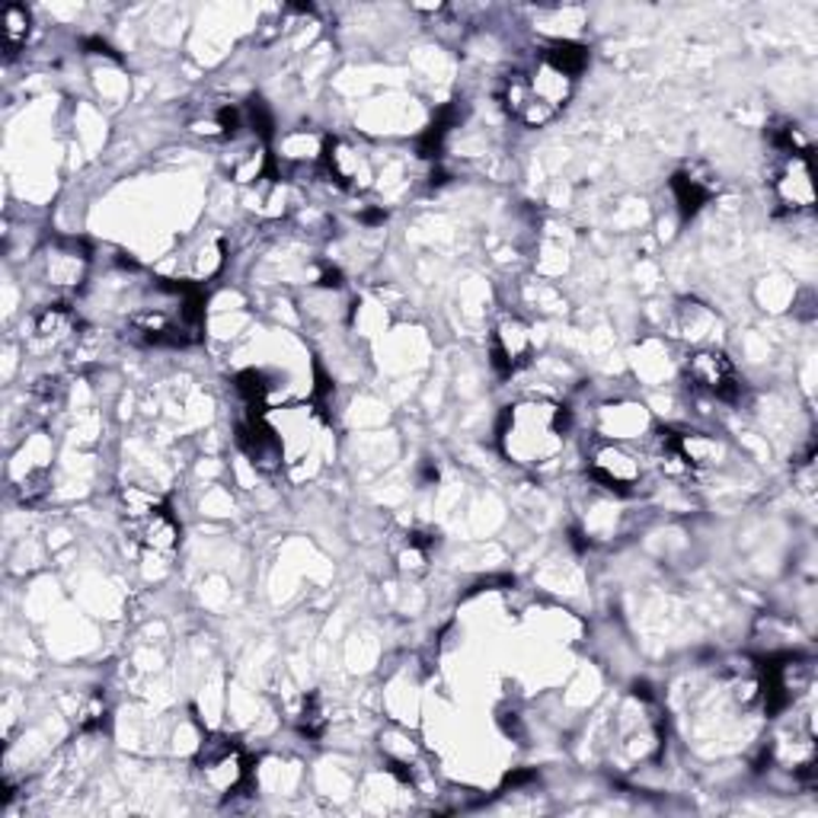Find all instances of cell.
<instances>
[{"label": "cell", "instance_id": "cell-15", "mask_svg": "<svg viewBox=\"0 0 818 818\" xmlns=\"http://www.w3.org/2000/svg\"><path fill=\"white\" fill-rule=\"evenodd\" d=\"M134 537L144 550L151 554H173L176 544H179V522L173 519L170 505L161 509L157 515L144 519L141 524H134Z\"/></svg>", "mask_w": 818, "mask_h": 818}, {"label": "cell", "instance_id": "cell-16", "mask_svg": "<svg viewBox=\"0 0 818 818\" xmlns=\"http://www.w3.org/2000/svg\"><path fill=\"white\" fill-rule=\"evenodd\" d=\"M77 332V314L67 304H48L33 317V339L42 346H62Z\"/></svg>", "mask_w": 818, "mask_h": 818}, {"label": "cell", "instance_id": "cell-6", "mask_svg": "<svg viewBox=\"0 0 818 818\" xmlns=\"http://www.w3.org/2000/svg\"><path fill=\"white\" fill-rule=\"evenodd\" d=\"M589 477L595 487L614 492V495H630L643 483V460L633 455L623 441H598L589 455Z\"/></svg>", "mask_w": 818, "mask_h": 818}, {"label": "cell", "instance_id": "cell-29", "mask_svg": "<svg viewBox=\"0 0 818 818\" xmlns=\"http://www.w3.org/2000/svg\"><path fill=\"white\" fill-rule=\"evenodd\" d=\"M84 48H87L90 55H109V58H112V48H109L102 39H84Z\"/></svg>", "mask_w": 818, "mask_h": 818}, {"label": "cell", "instance_id": "cell-3", "mask_svg": "<svg viewBox=\"0 0 818 818\" xmlns=\"http://www.w3.org/2000/svg\"><path fill=\"white\" fill-rule=\"evenodd\" d=\"M198 781L208 786L211 793L218 796H233L240 786L247 784V774H250V761L243 749L228 739V735H211L198 745V761H196Z\"/></svg>", "mask_w": 818, "mask_h": 818}, {"label": "cell", "instance_id": "cell-24", "mask_svg": "<svg viewBox=\"0 0 818 818\" xmlns=\"http://www.w3.org/2000/svg\"><path fill=\"white\" fill-rule=\"evenodd\" d=\"M237 391H240V396H243L253 410H260V406H265L269 393H272L269 374H265V371H257V368L240 371V374H237Z\"/></svg>", "mask_w": 818, "mask_h": 818}, {"label": "cell", "instance_id": "cell-23", "mask_svg": "<svg viewBox=\"0 0 818 818\" xmlns=\"http://www.w3.org/2000/svg\"><path fill=\"white\" fill-rule=\"evenodd\" d=\"M272 170V157L265 154V148H250L237 157L233 164V179L237 183H257Z\"/></svg>", "mask_w": 818, "mask_h": 818}, {"label": "cell", "instance_id": "cell-9", "mask_svg": "<svg viewBox=\"0 0 818 818\" xmlns=\"http://www.w3.org/2000/svg\"><path fill=\"white\" fill-rule=\"evenodd\" d=\"M774 198L784 205L786 211H812L816 205V186H812V170H809V154H793L784 157V164L774 173Z\"/></svg>", "mask_w": 818, "mask_h": 818}, {"label": "cell", "instance_id": "cell-14", "mask_svg": "<svg viewBox=\"0 0 818 818\" xmlns=\"http://www.w3.org/2000/svg\"><path fill=\"white\" fill-rule=\"evenodd\" d=\"M717 193H720V179H713L710 173H700L694 166L672 176V196H675V205L685 218H694Z\"/></svg>", "mask_w": 818, "mask_h": 818}, {"label": "cell", "instance_id": "cell-1", "mask_svg": "<svg viewBox=\"0 0 818 818\" xmlns=\"http://www.w3.org/2000/svg\"><path fill=\"white\" fill-rule=\"evenodd\" d=\"M572 416L554 400H522L502 413L499 448L519 467H544L559 458Z\"/></svg>", "mask_w": 818, "mask_h": 818}, {"label": "cell", "instance_id": "cell-22", "mask_svg": "<svg viewBox=\"0 0 818 818\" xmlns=\"http://www.w3.org/2000/svg\"><path fill=\"white\" fill-rule=\"evenodd\" d=\"M713 327H717V317H713L710 307H704V304H697V301H685V304L678 307V329H681V336H688L694 342H700L704 336H710V329Z\"/></svg>", "mask_w": 818, "mask_h": 818}, {"label": "cell", "instance_id": "cell-21", "mask_svg": "<svg viewBox=\"0 0 818 818\" xmlns=\"http://www.w3.org/2000/svg\"><path fill=\"white\" fill-rule=\"evenodd\" d=\"M550 65H557L559 70H566L569 77H579L586 65H589V48L579 45V42H554L541 52Z\"/></svg>", "mask_w": 818, "mask_h": 818}, {"label": "cell", "instance_id": "cell-26", "mask_svg": "<svg viewBox=\"0 0 818 818\" xmlns=\"http://www.w3.org/2000/svg\"><path fill=\"white\" fill-rule=\"evenodd\" d=\"M297 729L301 735L307 739H320L327 732V710L320 704V697H307L304 707H301V717H297Z\"/></svg>", "mask_w": 818, "mask_h": 818}, {"label": "cell", "instance_id": "cell-4", "mask_svg": "<svg viewBox=\"0 0 818 818\" xmlns=\"http://www.w3.org/2000/svg\"><path fill=\"white\" fill-rule=\"evenodd\" d=\"M48 460H52V441L45 432L26 435V441L10 460V487L23 505H39L48 495V487H52Z\"/></svg>", "mask_w": 818, "mask_h": 818}, {"label": "cell", "instance_id": "cell-30", "mask_svg": "<svg viewBox=\"0 0 818 818\" xmlns=\"http://www.w3.org/2000/svg\"><path fill=\"white\" fill-rule=\"evenodd\" d=\"M320 285H324V288H339V285H342V275H339L336 269H327V272L320 275Z\"/></svg>", "mask_w": 818, "mask_h": 818}, {"label": "cell", "instance_id": "cell-28", "mask_svg": "<svg viewBox=\"0 0 818 818\" xmlns=\"http://www.w3.org/2000/svg\"><path fill=\"white\" fill-rule=\"evenodd\" d=\"M221 265H225V243L221 240H211V243H205L196 253L193 272H196V279H211Z\"/></svg>", "mask_w": 818, "mask_h": 818}, {"label": "cell", "instance_id": "cell-7", "mask_svg": "<svg viewBox=\"0 0 818 818\" xmlns=\"http://www.w3.org/2000/svg\"><path fill=\"white\" fill-rule=\"evenodd\" d=\"M490 352L492 364H495L499 374H505V378L519 374L524 364L531 361V356H534V339H531L527 324L519 320V317H502L495 324V329H492Z\"/></svg>", "mask_w": 818, "mask_h": 818}, {"label": "cell", "instance_id": "cell-8", "mask_svg": "<svg viewBox=\"0 0 818 818\" xmlns=\"http://www.w3.org/2000/svg\"><path fill=\"white\" fill-rule=\"evenodd\" d=\"M131 339H138L141 346H166V349H179L189 346L196 339V332L186 327L179 317H170L161 307H141L129 317Z\"/></svg>", "mask_w": 818, "mask_h": 818}, {"label": "cell", "instance_id": "cell-17", "mask_svg": "<svg viewBox=\"0 0 818 818\" xmlns=\"http://www.w3.org/2000/svg\"><path fill=\"white\" fill-rule=\"evenodd\" d=\"M650 426L643 406H604L601 410V435L611 438V441H623V438H636L643 428Z\"/></svg>", "mask_w": 818, "mask_h": 818}, {"label": "cell", "instance_id": "cell-12", "mask_svg": "<svg viewBox=\"0 0 818 818\" xmlns=\"http://www.w3.org/2000/svg\"><path fill=\"white\" fill-rule=\"evenodd\" d=\"M45 279L58 288H74L87 279V265H90V257H87V247L80 240H55L48 250H45Z\"/></svg>", "mask_w": 818, "mask_h": 818}, {"label": "cell", "instance_id": "cell-11", "mask_svg": "<svg viewBox=\"0 0 818 818\" xmlns=\"http://www.w3.org/2000/svg\"><path fill=\"white\" fill-rule=\"evenodd\" d=\"M522 77L524 84H527V90H531V97L537 99L541 106H547L550 112H557V116L559 109L572 99V90H576V77H569L566 70L550 65L544 55L527 67V70H522Z\"/></svg>", "mask_w": 818, "mask_h": 818}, {"label": "cell", "instance_id": "cell-20", "mask_svg": "<svg viewBox=\"0 0 818 818\" xmlns=\"http://www.w3.org/2000/svg\"><path fill=\"white\" fill-rule=\"evenodd\" d=\"M119 502H122V515H126V522L131 527L166 509L164 495L157 490H148V487H126L122 495H119Z\"/></svg>", "mask_w": 818, "mask_h": 818}, {"label": "cell", "instance_id": "cell-18", "mask_svg": "<svg viewBox=\"0 0 818 818\" xmlns=\"http://www.w3.org/2000/svg\"><path fill=\"white\" fill-rule=\"evenodd\" d=\"M33 30V17L23 3H7L0 13V45L7 58H17Z\"/></svg>", "mask_w": 818, "mask_h": 818}, {"label": "cell", "instance_id": "cell-19", "mask_svg": "<svg viewBox=\"0 0 818 818\" xmlns=\"http://www.w3.org/2000/svg\"><path fill=\"white\" fill-rule=\"evenodd\" d=\"M279 151L285 161H297V164H310V161H320L324 151H327V138L314 134L307 129H295L288 134H282L279 141Z\"/></svg>", "mask_w": 818, "mask_h": 818}, {"label": "cell", "instance_id": "cell-25", "mask_svg": "<svg viewBox=\"0 0 818 818\" xmlns=\"http://www.w3.org/2000/svg\"><path fill=\"white\" fill-rule=\"evenodd\" d=\"M771 141L774 148L784 154V157H793V154H809V138L803 134V129L796 122H777L771 129Z\"/></svg>", "mask_w": 818, "mask_h": 818}, {"label": "cell", "instance_id": "cell-27", "mask_svg": "<svg viewBox=\"0 0 818 818\" xmlns=\"http://www.w3.org/2000/svg\"><path fill=\"white\" fill-rule=\"evenodd\" d=\"M109 722V707L102 697H87L84 707L77 710V729L80 732H102Z\"/></svg>", "mask_w": 818, "mask_h": 818}, {"label": "cell", "instance_id": "cell-13", "mask_svg": "<svg viewBox=\"0 0 818 818\" xmlns=\"http://www.w3.org/2000/svg\"><path fill=\"white\" fill-rule=\"evenodd\" d=\"M324 164L327 173L346 189H364L371 179V164L368 154L359 151L356 144L342 141V138H327V151H324Z\"/></svg>", "mask_w": 818, "mask_h": 818}, {"label": "cell", "instance_id": "cell-2", "mask_svg": "<svg viewBox=\"0 0 818 818\" xmlns=\"http://www.w3.org/2000/svg\"><path fill=\"white\" fill-rule=\"evenodd\" d=\"M726 455L722 441L710 432H690V428H668L658 432L653 445L655 463L668 477H694L704 470H713Z\"/></svg>", "mask_w": 818, "mask_h": 818}, {"label": "cell", "instance_id": "cell-10", "mask_svg": "<svg viewBox=\"0 0 818 818\" xmlns=\"http://www.w3.org/2000/svg\"><path fill=\"white\" fill-rule=\"evenodd\" d=\"M237 445L247 458L253 460L260 470H275L282 458H285V441L275 428L269 426L257 410L237 426Z\"/></svg>", "mask_w": 818, "mask_h": 818}, {"label": "cell", "instance_id": "cell-5", "mask_svg": "<svg viewBox=\"0 0 818 818\" xmlns=\"http://www.w3.org/2000/svg\"><path fill=\"white\" fill-rule=\"evenodd\" d=\"M685 371H688V381L694 391L707 393V396H713L720 403H739L742 393H745V384H742L732 359L720 349H713V346L694 349L688 356Z\"/></svg>", "mask_w": 818, "mask_h": 818}]
</instances>
